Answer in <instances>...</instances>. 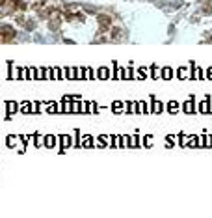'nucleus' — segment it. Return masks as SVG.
I'll list each match as a JSON object with an SVG mask.
<instances>
[{
    "mask_svg": "<svg viewBox=\"0 0 212 218\" xmlns=\"http://www.w3.org/2000/svg\"><path fill=\"white\" fill-rule=\"evenodd\" d=\"M60 144H61V147H71V138L69 136H60Z\"/></svg>",
    "mask_w": 212,
    "mask_h": 218,
    "instance_id": "f257e3e1",
    "label": "nucleus"
},
{
    "mask_svg": "<svg viewBox=\"0 0 212 218\" xmlns=\"http://www.w3.org/2000/svg\"><path fill=\"white\" fill-rule=\"evenodd\" d=\"M162 71H164V73H162V78H171V76H173V69H171V67H164Z\"/></svg>",
    "mask_w": 212,
    "mask_h": 218,
    "instance_id": "f03ea898",
    "label": "nucleus"
},
{
    "mask_svg": "<svg viewBox=\"0 0 212 218\" xmlns=\"http://www.w3.org/2000/svg\"><path fill=\"white\" fill-rule=\"evenodd\" d=\"M54 144H56V138L54 136H47L45 138V146L47 147H54Z\"/></svg>",
    "mask_w": 212,
    "mask_h": 218,
    "instance_id": "7ed1b4c3",
    "label": "nucleus"
},
{
    "mask_svg": "<svg viewBox=\"0 0 212 218\" xmlns=\"http://www.w3.org/2000/svg\"><path fill=\"white\" fill-rule=\"evenodd\" d=\"M99 76H100V78H106V76H108V69H106V67H100V69H99Z\"/></svg>",
    "mask_w": 212,
    "mask_h": 218,
    "instance_id": "20e7f679",
    "label": "nucleus"
},
{
    "mask_svg": "<svg viewBox=\"0 0 212 218\" xmlns=\"http://www.w3.org/2000/svg\"><path fill=\"white\" fill-rule=\"evenodd\" d=\"M186 71H188L186 67H181V69H179V73H177V75H179V78H184V76H188V75H186Z\"/></svg>",
    "mask_w": 212,
    "mask_h": 218,
    "instance_id": "39448f33",
    "label": "nucleus"
},
{
    "mask_svg": "<svg viewBox=\"0 0 212 218\" xmlns=\"http://www.w3.org/2000/svg\"><path fill=\"white\" fill-rule=\"evenodd\" d=\"M153 110H155V112H160V110H162V105H160V103H153Z\"/></svg>",
    "mask_w": 212,
    "mask_h": 218,
    "instance_id": "423d86ee",
    "label": "nucleus"
},
{
    "mask_svg": "<svg viewBox=\"0 0 212 218\" xmlns=\"http://www.w3.org/2000/svg\"><path fill=\"white\" fill-rule=\"evenodd\" d=\"M167 110H171V112H175V110H177V103H171V105L167 106Z\"/></svg>",
    "mask_w": 212,
    "mask_h": 218,
    "instance_id": "0eeeda50",
    "label": "nucleus"
},
{
    "mask_svg": "<svg viewBox=\"0 0 212 218\" xmlns=\"http://www.w3.org/2000/svg\"><path fill=\"white\" fill-rule=\"evenodd\" d=\"M151 71H153V73H151L153 76H158V73H156V71H158V67H156V65H153V67H151Z\"/></svg>",
    "mask_w": 212,
    "mask_h": 218,
    "instance_id": "6e6552de",
    "label": "nucleus"
},
{
    "mask_svg": "<svg viewBox=\"0 0 212 218\" xmlns=\"http://www.w3.org/2000/svg\"><path fill=\"white\" fill-rule=\"evenodd\" d=\"M206 76H208V78H212V67L208 69V73H206Z\"/></svg>",
    "mask_w": 212,
    "mask_h": 218,
    "instance_id": "1a4fd4ad",
    "label": "nucleus"
}]
</instances>
